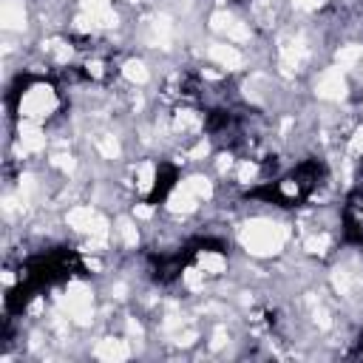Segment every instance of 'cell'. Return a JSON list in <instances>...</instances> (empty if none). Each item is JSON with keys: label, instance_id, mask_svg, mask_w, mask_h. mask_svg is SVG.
<instances>
[{"label": "cell", "instance_id": "obj_1", "mask_svg": "<svg viewBox=\"0 0 363 363\" xmlns=\"http://www.w3.org/2000/svg\"><path fill=\"white\" fill-rule=\"evenodd\" d=\"M323 179V162L318 159H306L301 164H295L289 173H284L281 179L269 182L261 196L267 201H275V204H284V207H292V204H301L303 199H309L318 184Z\"/></svg>", "mask_w": 363, "mask_h": 363}, {"label": "cell", "instance_id": "obj_2", "mask_svg": "<svg viewBox=\"0 0 363 363\" xmlns=\"http://www.w3.org/2000/svg\"><path fill=\"white\" fill-rule=\"evenodd\" d=\"M343 233L349 241H363V190L352 193L343 207Z\"/></svg>", "mask_w": 363, "mask_h": 363}]
</instances>
